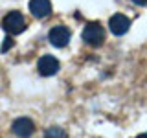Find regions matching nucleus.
I'll return each instance as SVG.
<instances>
[{"label":"nucleus","mask_w":147,"mask_h":138,"mask_svg":"<svg viewBox=\"0 0 147 138\" xmlns=\"http://www.w3.org/2000/svg\"><path fill=\"white\" fill-rule=\"evenodd\" d=\"M11 48H13V39L11 37H6L2 46H0V50H2V52H7V50H11Z\"/></svg>","instance_id":"1a4fd4ad"},{"label":"nucleus","mask_w":147,"mask_h":138,"mask_svg":"<svg viewBox=\"0 0 147 138\" xmlns=\"http://www.w3.org/2000/svg\"><path fill=\"white\" fill-rule=\"evenodd\" d=\"M30 11L37 18H44L52 11V2L50 0H30Z\"/></svg>","instance_id":"0eeeda50"},{"label":"nucleus","mask_w":147,"mask_h":138,"mask_svg":"<svg viewBox=\"0 0 147 138\" xmlns=\"http://www.w3.org/2000/svg\"><path fill=\"white\" fill-rule=\"evenodd\" d=\"M37 70L44 77L55 76V74L59 72V61L53 55H42V57L39 59V63H37Z\"/></svg>","instance_id":"20e7f679"},{"label":"nucleus","mask_w":147,"mask_h":138,"mask_svg":"<svg viewBox=\"0 0 147 138\" xmlns=\"http://www.w3.org/2000/svg\"><path fill=\"white\" fill-rule=\"evenodd\" d=\"M70 37H72V33L66 26H53L48 33L50 43L53 46H57V48H64V46L70 43Z\"/></svg>","instance_id":"7ed1b4c3"},{"label":"nucleus","mask_w":147,"mask_h":138,"mask_svg":"<svg viewBox=\"0 0 147 138\" xmlns=\"http://www.w3.org/2000/svg\"><path fill=\"white\" fill-rule=\"evenodd\" d=\"M2 26L9 35H18L26 30V20H24V17H22L20 11H9L7 15L4 17Z\"/></svg>","instance_id":"f257e3e1"},{"label":"nucleus","mask_w":147,"mask_h":138,"mask_svg":"<svg viewBox=\"0 0 147 138\" xmlns=\"http://www.w3.org/2000/svg\"><path fill=\"white\" fill-rule=\"evenodd\" d=\"M136 6H147V0H132Z\"/></svg>","instance_id":"9d476101"},{"label":"nucleus","mask_w":147,"mask_h":138,"mask_svg":"<svg viewBox=\"0 0 147 138\" xmlns=\"http://www.w3.org/2000/svg\"><path fill=\"white\" fill-rule=\"evenodd\" d=\"M109 28L114 35H123V33H127L129 28H131V18H127L125 15H121V13H116V15H112L109 18Z\"/></svg>","instance_id":"39448f33"},{"label":"nucleus","mask_w":147,"mask_h":138,"mask_svg":"<svg viewBox=\"0 0 147 138\" xmlns=\"http://www.w3.org/2000/svg\"><path fill=\"white\" fill-rule=\"evenodd\" d=\"M136 138H147V133H142V135H138Z\"/></svg>","instance_id":"9b49d317"},{"label":"nucleus","mask_w":147,"mask_h":138,"mask_svg":"<svg viewBox=\"0 0 147 138\" xmlns=\"http://www.w3.org/2000/svg\"><path fill=\"white\" fill-rule=\"evenodd\" d=\"M83 41L90 46H101L105 41V31L99 22H90L83 30Z\"/></svg>","instance_id":"f03ea898"},{"label":"nucleus","mask_w":147,"mask_h":138,"mask_svg":"<svg viewBox=\"0 0 147 138\" xmlns=\"http://www.w3.org/2000/svg\"><path fill=\"white\" fill-rule=\"evenodd\" d=\"M44 138H66V131L61 127H48L44 133Z\"/></svg>","instance_id":"6e6552de"},{"label":"nucleus","mask_w":147,"mask_h":138,"mask_svg":"<svg viewBox=\"0 0 147 138\" xmlns=\"http://www.w3.org/2000/svg\"><path fill=\"white\" fill-rule=\"evenodd\" d=\"M11 129L18 138H30L35 131V125L30 118H17L15 122H13Z\"/></svg>","instance_id":"423d86ee"}]
</instances>
